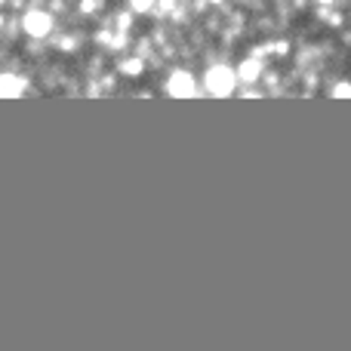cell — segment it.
<instances>
[{"mask_svg": "<svg viewBox=\"0 0 351 351\" xmlns=\"http://www.w3.org/2000/svg\"><path fill=\"white\" fill-rule=\"evenodd\" d=\"M28 90V80L16 77V74H0V96H22Z\"/></svg>", "mask_w": 351, "mask_h": 351, "instance_id": "cell-5", "label": "cell"}, {"mask_svg": "<svg viewBox=\"0 0 351 351\" xmlns=\"http://www.w3.org/2000/svg\"><path fill=\"white\" fill-rule=\"evenodd\" d=\"M330 93H333V96H351V84H336Z\"/></svg>", "mask_w": 351, "mask_h": 351, "instance_id": "cell-10", "label": "cell"}, {"mask_svg": "<svg viewBox=\"0 0 351 351\" xmlns=\"http://www.w3.org/2000/svg\"><path fill=\"white\" fill-rule=\"evenodd\" d=\"M204 3H210V6H219V3H225V0H204Z\"/></svg>", "mask_w": 351, "mask_h": 351, "instance_id": "cell-11", "label": "cell"}, {"mask_svg": "<svg viewBox=\"0 0 351 351\" xmlns=\"http://www.w3.org/2000/svg\"><path fill=\"white\" fill-rule=\"evenodd\" d=\"M142 68H145V62H142V59H123L121 62V71L127 74V77H139Z\"/></svg>", "mask_w": 351, "mask_h": 351, "instance_id": "cell-6", "label": "cell"}, {"mask_svg": "<svg viewBox=\"0 0 351 351\" xmlns=\"http://www.w3.org/2000/svg\"><path fill=\"white\" fill-rule=\"evenodd\" d=\"M315 3H324V6H327V3H333V0H315Z\"/></svg>", "mask_w": 351, "mask_h": 351, "instance_id": "cell-12", "label": "cell"}, {"mask_svg": "<svg viewBox=\"0 0 351 351\" xmlns=\"http://www.w3.org/2000/svg\"><path fill=\"white\" fill-rule=\"evenodd\" d=\"M80 10H84V12H96V10H102V0H84V3H80Z\"/></svg>", "mask_w": 351, "mask_h": 351, "instance_id": "cell-9", "label": "cell"}, {"mask_svg": "<svg viewBox=\"0 0 351 351\" xmlns=\"http://www.w3.org/2000/svg\"><path fill=\"white\" fill-rule=\"evenodd\" d=\"M204 86H206V93L210 96H231V93L237 90V74H234V68H228V65H213V68H206V74H204Z\"/></svg>", "mask_w": 351, "mask_h": 351, "instance_id": "cell-1", "label": "cell"}, {"mask_svg": "<svg viewBox=\"0 0 351 351\" xmlns=\"http://www.w3.org/2000/svg\"><path fill=\"white\" fill-rule=\"evenodd\" d=\"M56 19L49 10H40V6H34V10H28L22 16V31L28 37H34V40H40V37H47L49 31H53Z\"/></svg>", "mask_w": 351, "mask_h": 351, "instance_id": "cell-2", "label": "cell"}, {"mask_svg": "<svg viewBox=\"0 0 351 351\" xmlns=\"http://www.w3.org/2000/svg\"><path fill=\"white\" fill-rule=\"evenodd\" d=\"M237 80H243V84H256V80L262 77V62L256 59V56H250V59H243L241 65L234 68Z\"/></svg>", "mask_w": 351, "mask_h": 351, "instance_id": "cell-4", "label": "cell"}, {"mask_svg": "<svg viewBox=\"0 0 351 351\" xmlns=\"http://www.w3.org/2000/svg\"><path fill=\"white\" fill-rule=\"evenodd\" d=\"M158 0H130V12H152Z\"/></svg>", "mask_w": 351, "mask_h": 351, "instance_id": "cell-7", "label": "cell"}, {"mask_svg": "<svg viewBox=\"0 0 351 351\" xmlns=\"http://www.w3.org/2000/svg\"><path fill=\"white\" fill-rule=\"evenodd\" d=\"M167 93H173V96H179V99H191L194 93H197V80L188 71H173L170 80H167Z\"/></svg>", "mask_w": 351, "mask_h": 351, "instance_id": "cell-3", "label": "cell"}, {"mask_svg": "<svg viewBox=\"0 0 351 351\" xmlns=\"http://www.w3.org/2000/svg\"><path fill=\"white\" fill-rule=\"evenodd\" d=\"M176 6H179V0H158V6H154V10L164 12V16H170V12H176Z\"/></svg>", "mask_w": 351, "mask_h": 351, "instance_id": "cell-8", "label": "cell"}]
</instances>
